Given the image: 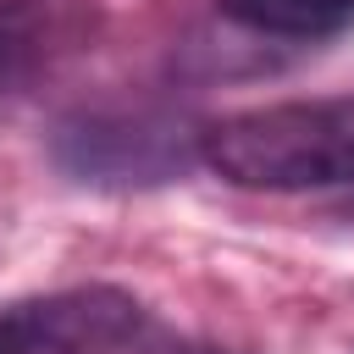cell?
<instances>
[{
	"label": "cell",
	"mask_w": 354,
	"mask_h": 354,
	"mask_svg": "<svg viewBox=\"0 0 354 354\" xmlns=\"http://www.w3.org/2000/svg\"><path fill=\"white\" fill-rule=\"evenodd\" d=\"M221 11L277 39H315V33H337L354 22V0H221Z\"/></svg>",
	"instance_id": "5"
},
{
	"label": "cell",
	"mask_w": 354,
	"mask_h": 354,
	"mask_svg": "<svg viewBox=\"0 0 354 354\" xmlns=\"http://www.w3.org/2000/svg\"><path fill=\"white\" fill-rule=\"evenodd\" d=\"M55 160L77 177V183H111V188H133V183H166L188 166V138L177 122L149 116V111H94L61 127L55 138Z\"/></svg>",
	"instance_id": "3"
},
{
	"label": "cell",
	"mask_w": 354,
	"mask_h": 354,
	"mask_svg": "<svg viewBox=\"0 0 354 354\" xmlns=\"http://www.w3.org/2000/svg\"><path fill=\"white\" fill-rule=\"evenodd\" d=\"M138 332L144 304L100 282L0 304V354H122Z\"/></svg>",
	"instance_id": "2"
},
{
	"label": "cell",
	"mask_w": 354,
	"mask_h": 354,
	"mask_svg": "<svg viewBox=\"0 0 354 354\" xmlns=\"http://www.w3.org/2000/svg\"><path fill=\"white\" fill-rule=\"evenodd\" d=\"M155 354H227V348H205V343H166Z\"/></svg>",
	"instance_id": "6"
},
{
	"label": "cell",
	"mask_w": 354,
	"mask_h": 354,
	"mask_svg": "<svg viewBox=\"0 0 354 354\" xmlns=\"http://www.w3.org/2000/svg\"><path fill=\"white\" fill-rule=\"evenodd\" d=\"M199 155L238 188H337L354 183V94L293 100L216 122Z\"/></svg>",
	"instance_id": "1"
},
{
	"label": "cell",
	"mask_w": 354,
	"mask_h": 354,
	"mask_svg": "<svg viewBox=\"0 0 354 354\" xmlns=\"http://www.w3.org/2000/svg\"><path fill=\"white\" fill-rule=\"evenodd\" d=\"M55 39H61L55 6H44V0H0V94L22 88L44 66Z\"/></svg>",
	"instance_id": "4"
}]
</instances>
